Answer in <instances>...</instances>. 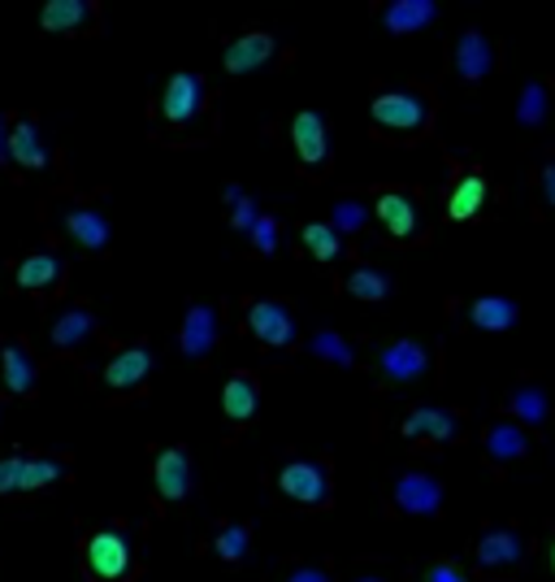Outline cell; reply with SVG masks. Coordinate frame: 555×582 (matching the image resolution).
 Masks as SVG:
<instances>
[{
  "label": "cell",
  "mask_w": 555,
  "mask_h": 582,
  "mask_svg": "<svg viewBox=\"0 0 555 582\" xmlns=\"http://www.w3.org/2000/svg\"><path fill=\"white\" fill-rule=\"evenodd\" d=\"M83 565L96 582H122L131 574V539L127 530L118 526H105L96 530L87 543H83Z\"/></svg>",
  "instance_id": "6da1fadb"
},
{
  "label": "cell",
  "mask_w": 555,
  "mask_h": 582,
  "mask_svg": "<svg viewBox=\"0 0 555 582\" xmlns=\"http://www.w3.org/2000/svg\"><path fill=\"white\" fill-rule=\"evenodd\" d=\"M369 118L391 136H416L429 122V100L421 91H378L369 100Z\"/></svg>",
  "instance_id": "7a4b0ae2"
},
{
  "label": "cell",
  "mask_w": 555,
  "mask_h": 582,
  "mask_svg": "<svg viewBox=\"0 0 555 582\" xmlns=\"http://www.w3.org/2000/svg\"><path fill=\"white\" fill-rule=\"evenodd\" d=\"M278 487L291 500L308 505V509H326L330 505V474L317 461H291V465H282L278 470Z\"/></svg>",
  "instance_id": "3957f363"
},
{
  "label": "cell",
  "mask_w": 555,
  "mask_h": 582,
  "mask_svg": "<svg viewBox=\"0 0 555 582\" xmlns=\"http://www.w3.org/2000/svg\"><path fill=\"white\" fill-rule=\"evenodd\" d=\"M205 109V78L192 71H178L165 83V96H161V118L170 127H192Z\"/></svg>",
  "instance_id": "277c9868"
},
{
  "label": "cell",
  "mask_w": 555,
  "mask_h": 582,
  "mask_svg": "<svg viewBox=\"0 0 555 582\" xmlns=\"http://www.w3.org/2000/svg\"><path fill=\"white\" fill-rule=\"evenodd\" d=\"M391 496H395V509L409 513V517H434V513H443V483L429 478V474H421V470L400 474Z\"/></svg>",
  "instance_id": "5b68a950"
},
{
  "label": "cell",
  "mask_w": 555,
  "mask_h": 582,
  "mask_svg": "<svg viewBox=\"0 0 555 582\" xmlns=\"http://www.w3.org/2000/svg\"><path fill=\"white\" fill-rule=\"evenodd\" d=\"M248 326L270 348H286L295 340V317H291V309L282 300H257V304H248Z\"/></svg>",
  "instance_id": "8992f818"
},
{
  "label": "cell",
  "mask_w": 555,
  "mask_h": 582,
  "mask_svg": "<svg viewBox=\"0 0 555 582\" xmlns=\"http://www.w3.org/2000/svg\"><path fill=\"white\" fill-rule=\"evenodd\" d=\"M152 478H156V496L165 505L187 500V492H192V456L183 448H165L156 456V465H152Z\"/></svg>",
  "instance_id": "52a82bcc"
},
{
  "label": "cell",
  "mask_w": 555,
  "mask_h": 582,
  "mask_svg": "<svg viewBox=\"0 0 555 582\" xmlns=\"http://www.w3.org/2000/svg\"><path fill=\"white\" fill-rule=\"evenodd\" d=\"M291 140H295V152H300V161H304L308 170H322V165H326V157H330V136H326V118H322L317 109L295 114Z\"/></svg>",
  "instance_id": "ba28073f"
},
{
  "label": "cell",
  "mask_w": 555,
  "mask_h": 582,
  "mask_svg": "<svg viewBox=\"0 0 555 582\" xmlns=\"http://www.w3.org/2000/svg\"><path fill=\"white\" fill-rule=\"evenodd\" d=\"M217 344V309L213 304H192L187 317H183V331H178V348L183 357L192 362H205Z\"/></svg>",
  "instance_id": "9c48e42d"
},
{
  "label": "cell",
  "mask_w": 555,
  "mask_h": 582,
  "mask_svg": "<svg viewBox=\"0 0 555 582\" xmlns=\"http://www.w3.org/2000/svg\"><path fill=\"white\" fill-rule=\"evenodd\" d=\"M378 369L391 378V382H413L429 369V353L416 344V340H395L378 353Z\"/></svg>",
  "instance_id": "30bf717a"
},
{
  "label": "cell",
  "mask_w": 555,
  "mask_h": 582,
  "mask_svg": "<svg viewBox=\"0 0 555 582\" xmlns=\"http://www.w3.org/2000/svg\"><path fill=\"white\" fill-rule=\"evenodd\" d=\"M490 71H494V44L486 40L482 31H460V40H456V74L465 83H482Z\"/></svg>",
  "instance_id": "8fae6325"
},
{
  "label": "cell",
  "mask_w": 555,
  "mask_h": 582,
  "mask_svg": "<svg viewBox=\"0 0 555 582\" xmlns=\"http://www.w3.org/2000/svg\"><path fill=\"white\" fill-rule=\"evenodd\" d=\"M100 9L91 0H48L44 13H40V26L44 31H57V35H69V31H87L96 26Z\"/></svg>",
  "instance_id": "7c38bea8"
},
{
  "label": "cell",
  "mask_w": 555,
  "mask_h": 582,
  "mask_svg": "<svg viewBox=\"0 0 555 582\" xmlns=\"http://www.w3.org/2000/svg\"><path fill=\"white\" fill-rule=\"evenodd\" d=\"M270 57H274V40L265 31H248V35L226 44V71L230 74L261 71V66H270Z\"/></svg>",
  "instance_id": "4fadbf2b"
},
{
  "label": "cell",
  "mask_w": 555,
  "mask_h": 582,
  "mask_svg": "<svg viewBox=\"0 0 555 582\" xmlns=\"http://www.w3.org/2000/svg\"><path fill=\"white\" fill-rule=\"evenodd\" d=\"M148 374H152V353L143 344H135V348H122L113 362L105 365V387L109 391H135Z\"/></svg>",
  "instance_id": "5bb4252c"
},
{
  "label": "cell",
  "mask_w": 555,
  "mask_h": 582,
  "mask_svg": "<svg viewBox=\"0 0 555 582\" xmlns=\"http://www.w3.org/2000/svg\"><path fill=\"white\" fill-rule=\"evenodd\" d=\"M521 557H525V539H521L516 530L494 526V530H486L482 539H478V565H482V570H508V565H516Z\"/></svg>",
  "instance_id": "9a60e30c"
},
{
  "label": "cell",
  "mask_w": 555,
  "mask_h": 582,
  "mask_svg": "<svg viewBox=\"0 0 555 582\" xmlns=\"http://www.w3.org/2000/svg\"><path fill=\"white\" fill-rule=\"evenodd\" d=\"M434 18H438V4H434V0H391V4L382 9V26H387L391 35L425 31Z\"/></svg>",
  "instance_id": "2e32d148"
},
{
  "label": "cell",
  "mask_w": 555,
  "mask_h": 582,
  "mask_svg": "<svg viewBox=\"0 0 555 582\" xmlns=\"http://www.w3.org/2000/svg\"><path fill=\"white\" fill-rule=\"evenodd\" d=\"M62 279H66V261L57 252H35L18 266V288L22 291H53L62 288Z\"/></svg>",
  "instance_id": "e0dca14e"
},
{
  "label": "cell",
  "mask_w": 555,
  "mask_h": 582,
  "mask_svg": "<svg viewBox=\"0 0 555 582\" xmlns=\"http://www.w3.org/2000/svg\"><path fill=\"white\" fill-rule=\"evenodd\" d=\"M404 435L451 443V439H460V418H451V413H443V409H413V413L404 418Z\"/></svg>",
  "instance_id": "ac0fdd59"
},
{
  "label": "cell",
  "mask_w": 555,
  "mask_h": 582,
  "mask_svg": "<svg viewBox=\"0 0 555 582\" xmlns=\"http://www.w3.org/2000/svg\"><path fill=\"white\" fill-rule=\"evenodd\" d=\"M9 161L26 165V170H44V165L53 161V152L44 148V140H40V127H35L31 118H22V122L9 131Z\"/></svg>",
  "instance_id": "d6986e66"
},
{
  "label": "cell",
  "mask_w": 555,
  "mask_h": 582,
  "mask_svg": "<svg viewBox=\"0 0 555 582\" xmlns=\"http://www.w3.org/2000/svg\"><path fill=\"white\" fill-rule=\"evenodd\" d=\"M66 230H69V239H74L78 248H87V252H100V248H109V239H113L105 214H96V209H66Z\"/></svg>",
  "instance_id": "ffe728a7"
},
{
  "label": "cell",
  "mask_w": 555,
  "mask_h": 582,
  "mask_svg": "<svg viewBox=\"0 0 555 582\" xmlns=\"http://www.w3.org/2000/svg\"><path fill=\"white\" fill-rule=\"evenodd\" d=\"M516 300H508V295H482V300H474L469 304V322L478 326V331H494V335H503V331H512L516 326Z\"/></svg>",
  "instance_id": "44dd1931"
},
{
  "label": "cell",
  "mask_w": 555,
  "mask_h": 582,
  "mask_svg": "<svg viewBox=\"0 0 555 582\" xmlns=\"http://www.w3.org/2000/svg\"><path fill=\"white\" fill-rule=\"evenodd\" d=\"M378 222L395 235V239H413L416 235V205L404 192H382L378 196Z\"/></svg>",
  "instance_id": "7402d4cb"
},
{
  "label": "cell",
  "mask_w": 555,
  "mask_h": 582,
  "mask_svg": "<svg viewBox=\"0 0 555 582\" xmlns=\"http://www.w3.org/2000/svg\"><path fill=\"white\" fill-rule=\"evenodd\" d=\"M0 374H4V387L13 396H31L35 391V362L22 344H4L0 348Z\"/></svg>",
  "instance_id": "603a6c76"
},
{
  "label": "cell",
  "mask_w": 555,
  "mask_h": 582,
  "mask_svg": "<svg viewBox=\"0 0 555 582\" xmlns=\"http://www.w3.org/2000/svg\"><path fill=\"white\" fill-rule=\"evenodd\" d=\"M530 452V439L521 427H512V422H494L490 431H486V456L494 461V465H512V461H521Z\"/></svg>",
  "instance_id": "cb8c5ba5"
},
{
  "label": "cell",
  "mask_w": 555,
  "mask_h": 582,
  "mask_svg": "<svg viewBox=\"0 0 555 582\" xmlns=\"http://www.w3.org/2000/svg\"><path fill=\"white\" fill-rule=\"evenodd\" d=\"M96 335V313H87V309H66L57 322H53V348H78V344H87Z\"/></svg>",
  "instance_id": "d4e9b609"
},
{
  "label": "cell",
  "mask_w": 555,
  "mask_h": 582,
  "mask_svg": "<svg viewBox=\"0 0 555 582\" xmlns=\"http://www.w3.org/2000/svg\"><path fill=\"white\" fill-rule=\"evenodd\" d=\"M257 405H261L257 382H252L248 374H235V378L226 382V391H221V409H226V418H230V422H248V418L257 413Z\"/></svg>",
  "instance_id": "484cf974"
},
{
  "label": "cell",
  "mask_w": 555,
  "mask_h": 582,
  "mask_svg": "<svg viewBox=\"0 0 555 582\" xmlns=\"http://www.w3.org/2000/svg\"><path fill=\"white\" fill-rule=\"evenodd\" d=\"M508 405H512V413H516L521 422H530V427H543V422L552 418V400H547V391H543L538 382H521V387L508 396Z\"/></svg>",
  "instance_id": "4316f807"
},
{
  "label": "cell",
  "mask_w": 555,
  "mask_h": 582,
  "mask_svg": "<svg viewBox=\"0 0 555 582\" xmlns=\"http://www.w3.org/2000/svg\"><path fill=\"white\" fill-rule=\"evenodd\" d=\"M482 201H486V183H482V174L474 170V174H465V179L456 183V192H451V201H447V214L456 222H469L482 209Z\"/></svg>",
  "instance_id": "83f0119b"
},
{
  "label": "cell",
  "mask_w": 555,
  "mask_h": 582,
  "mask_svg": "<svg viewBox=\"0 0 555 582\" xmlns=\"http://www.w3.org/2000/svg\"><path fill=\"white\" fill-rule=\"evenodd\" d=\"M308 348H313V357H322V362L339 365V369H351V365H356V348L347 344L339 331H317Z\"/></svg>",
  "instance_id": "f1b7e54d"
},
{
  "label": "cell",
  "mask_w": 555,
  "mask_h": 582,
  "mask_svg": "<svg viewBox=\"0 0 555 582\" xmlns=\"http://www.w3.org/2000/svg\"><path fill=\"white\" fill-rule=\"evenodd\" d=\"M304 244H308V252H313L317 261H335V257L344 252L339 230H335L330 222H308V226H304Z\"/></svg>",
  "instance_id": "f546056e"
},
{
  "label": "cell",
  "mask_w": 555,
  "mask_h": 582,
  "mask_svg": "<svg viewBox=\"0 0 555 582\" xmlns=\"http://www.w3.org/2000/svg\"><path fill=\"white\" fill-rule=\"evenodd\" d=\"M62 474H66V465H62V461H53V456H40V461H22V478H18V492H40V487L57 483Z\"/></svg>",
  "instance_id": "4dcf8cb0"
},
{
  "label": "cell",
  "mask_w": 555,
  "mask_h": 582,
  "mask_svg": "<svg viewBox=\"0 0 555 582\" xmlns=\"http://www.w3.org/2000/svg\"><path fill=\"white\" fill-rule=\"evenodd\" d=\"M347 291L356 295V300H369V304H378V300H387V291H391V279L382 274V270H356V274H347Z\"/></svg>",
  "instance_id": "1f68e13d"
},
{
  "label": "cell",
  "mask_w": 555,
  "mask_h": 582,
  "mask_svg": "<svg viewBox=\"0 0 555 582\" xmlns=\"http://www.w3.org/2000/svg\"><path fill=\"white\" fill-rule=\"evenodd\" d=\"M543 118H547V87H543V83H530V87L521 91V100H516V122H521L525 131H534Z\"/></svg>",
  "instance_id": "d6a6232c"
},
{
  "label": "cell",
  "mask_w": 555,
  "mask_h": 582,
  "mask_svg": "<svg viewBox=\"0 0 555 582\" xmlns=\"http://www.w3.org/2000/svg\"><path fill=\"white\" fill-rule=\"evenodd\" d=\"M226 205H230V226H235L239 235H248V230L257 226V218H261V209L252 205V196H248L239 183L226 187Z\"/></svg>",
  "instance_id": "836d02e7"
},
{
  "label": "cell",
  "mask_w": 555,
  "mask_h": 582,
  "mask_svg": "<svg viewBox=\"0 0 555 582\" xmlns=\"http://www.w3.org/2000/svg\"><path fill=\"white\" fill-rule=\"evenodd\" d=\"M248 539H252V530L248 526H226V530H217V539H213V552L221 557V561H243L248 557Z\"/></svg>",
  "instance_id": "e575fe53"
},
{
  "label": "cell",
  "mask_w": 555,
  "mask_h": 582,
  "mask_svg": "<svg viewBox=\"0 0 555 582\" xmlns=\"http://www.w3.org/2000/svg\"><path fill=\"white\" fill-rule=\"evenodd\" d=\"M364 222H369V214H364V205H360V201H339V205H335V214H330V226H335V230H344V235L364 230Z\"/></svg>",
  "instance_id": "d590c367"
},
{
  "label": "cell",
  "mask_w": 555,
  "mask_h": 582,
  "mask_svg": "<svg viewBox=\"0 0 555 582\" xmlns=\"http://www.w3.org/2000/svg\"><path fill=\"white\" fill-rule=\"evenodd\" d=\"M248 239H252V248H257V252H265V257H270V252H278V222L270 218V214H261V218H257V226L248 230Z\"/></svg>",
  "instance_id": "8d00e7d4"
},
{
  "label": "cell",
  "mask_w": 555,
  "mask_h": 582,
  "mask_svg": "<svg viewBox=\"0 0 555 582\" xmlns=\"http://www.w3.org/2000/svg\"><path fill=\"white\" fill-rule=\"evenodd\" d=\"M22 461H26V456H4V461H0V496H4V492H18Z\"/></svg>",
  "instance_id": "74e56055"
},
{
  "label": "cell",
  "mask_w": 555,
  "mask_h": 582,
  "mask_svg": "<svg viewBox=\"0 0 555 582\" xmlns=\"http://www.w3.org/2000/svg\"><path fill=\"white\" fill-rule=\"evenodd\" d=\"M538 192H543V205L555 214V157L543 165V174H538Z\"/></svg>",
  "instance_id": "f35d334b"
},
{
  "label": "cell",
  "mask_w": 555,
  "mask_h": 582,
  "mask_svg": "<svg viewBox=\"0 0 555 582\" xmlns=\"http://www.w3.org/2000/svg\"><path fill=\"white\" fill-rule=\"evenodd\" d=\"M425 582H469L456 565H429L425 570Z\"/></svg>",
  "instance_id": "ab89813d"
},
{
  "label": "cell",
  "mask_w": 555,
  "mask_h": 582,
  "mask_svg": "<svg viewBox=\"0 0 555 582\" xmlns=\"http://www.w3.org/2000/svg\"><path fill=\"white\" fill-rule=\"evenodd\" d=\"M286 582H330V574H326L322 565H300V570H291V579Z\"/></svg>",
  "instance_id": "60d3db41"
},
{
  "label": "cell",
  "mask_w": 555,
  "mask_h": 582,
  "mask_svg": "<svg viewBox=\"0 0 555 582\" xmlns=\"http://www.w3.org/2000/svg\"><path fill=\"white\" fill-rule=\"evenodd\" d=\"M9 165V122L0 118V170Z\"/></svg>",
  "instance_id": "b9f144b4"
},
{
  "label": "cell",
  "mask_w": 555,
  "mask_h": 582,
  "mask_svg": "<svg viewBox=\"0 0 555 582\" xmlns=\"http://www.w3.org/2000/svg\"><path fill=\"white\" fill-rule=\"evenodd\" d=\"M356 582H387V579H378V574H364V579H356Z\"/></svg>",
  "instance_id": "7bdbcfd3"
},
{
  "label": "cell",
  "mask_w": 555,
  "mask_h": 582,
  "mask_svg": "<svg viewBox=\"0 0 555 582\" xmlns=\"http://www.w3.org/2000/svg\"><path fill=\"white\" fill-rule=\"evenodd\" d=\"M552 570H555V548H552Z\"/></svg>",
  "instance_id": "ee69618b"
}]
</instances>
